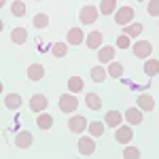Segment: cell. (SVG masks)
<instances>
[{"label":"cell","mask_w":159,"mask_h":159,"mask_svg":"<svg viewBox=\"0 0 159 159\" xmlns=\"http://www.w3.org/2000/svg\"><path fill=\"white\" fill-rule=\"evenodd\" d=\"M148 13H151L153 17H157V15H159V2H157V0H151V2H148Z\"/></svg>","instance_id":"33"},{"label":"cell","mask_w":159,"mask_h":159,"mask_svg":"<svg viewBox=\"0 0 159 159\" xmlns=\"http://www.w3.org/2000/svg\"><path fill=\"white\" fill-rule=\"evenodd\" d=\"M87 119L83 117V115H74V117H70V121H68V129L70 132H74V134H81V132H85L87 129Z\"/></svg>","instance_id":"2"},{"label":"cell","mask_w":159,"mask_h":159,"mask_svg":"<svg viewBox=\"0 0 159 159\" xmlns=\"http://www.w3.org/2000/svg\"><path fill=\"white\" fill-rule=\"evenodd\" d=\"M36 125L40 127V129H49L51 125H53V117H51V115H38Z\"/></svg>","instance_id":"23"},{"label":"cell","mask_w":159,"mask_h":159,"mask_svg":"<svg viewBox=\"0 0 159 159\" xmlns=\"http://www.w3.org/2000/svg\"><path fill=\"white\" fill-rule=\"evenodd\" d=\"M140 32H142V24H132V25H127L125 30H123V34L127 38H136V36H140Z\"/></svg>","instance_id":"21"},{"label":"cell","mask_w":159,"mask_h":159,"mask_svg":"<svg viewBox=\"0 0 159 159\" xmlns=\"http://www.w3.org/2000/svg\"><path fill=\"white\" fill-rule=\"evenodd\" d=\"M123 157L125 159H138L140 157V151H138V148H125V151H123Z\"/></svg>","instance_id":"32"},{"label":"cell","mask_w":159,"mask_h":159,"mask_svg":"<svg viewBox=\"0 0 159 159\" xmlns=\"http://www.w3.org/2000/svg\"><path fill=\"white\" fill-rule=\"evenodd\" d=\"M68 43L70 45H81L83 43V30L81 28H70L68 30Z\"/></svg>","instance_id":"15"},{"label":"cell","mask_w":159,"mask_h":159,"mask_svg":"<svg viewBox=\"0 0 159 159\" xmlns=\"http://www.w3.org/2000/svg\"><path fill=\"white\" fill-rule=\"evenodd\" d=\"M112 79H121L123 76V64H119V61H110V66H108V72Z\"/></svg>","instance_id":"19"},{"label":"cell","mask_w":159,"mask_h":159,"mask_svg":"<svg viewBox=\"0 0 159 159\" xmlns=\"http://www.w3.org/2000/svg\"><path fill=\"white\" fill-rule=\"evenodd\" d=\"M144 72H147L148 76H155V74L159 72V61L157 60H148L147 64H144Z\"/></svg>","instance_id":"25"},{"label":"cell","mask_w":159,"mask_h":159,"mask_svg":"<svg viewBox=\"0 0 159 159\" xmlns=\"http://www.w3.org/2000/svg\"><path fill=\"white\" fill-rule=\"evenodd\" d=\"M43 76H45V68H43L40 64H30V68H28V79H30V81H43Z\"/></svg>","instance_id":"9"},{"label":"cell","mask_w":159,"mask_h":159,"mask_svg":"<svg viewBox=\"0 0 159 159\" xmlns=\"http://www.w3.org/2000/svg\"><path fill=\"white\" fill-rule=\"evenodd\" d=\"M151 53H153V45H151L148 40H138L134 45V55L136 57H142V60H144Z\"/></svg>","instance_id":"4"},{"label":"cell","mask_w":159,"mask_h":159,"mask_svg":"<svg viewBox=\"0 0 159 159\" xmlns=\"http://www.w3.org/2000/svg\"><path fill=\"white\" fill-rule=\"evenodd\" d=\"M47 25H49V17H47L45 13H38L36 17H34V28L43 30V28H47Z\"/></svg>","instance_id":"27"},{"label":"cell","mask_w":159,"mask_h":159,"mask_svg":"<svg viewBox=\"0 0 159 159\" xmlns=\"http://www.w3.org/2000/svg\"><path fill=\"white\" fill-rule=\"evenodd\" d=\"M117 47H119V49H127V47H132V38H127L125 34H121V36L117 38Z\"/></svg>","instance_id":"31"},{"label":"cell","mask_w":159,"mask_h":159,"mask_svg":"<svg viewBox=\"0 0 159 159\" xmlns=\"http://www.w3.org/2000/svg\"><path fill=\"white\" fill-rule=\"evenodd\" d=\"M4 104H7V108L15 110V108H19V106H21V98H19L17 93H9V96L4 98Z\"/></svg>","instance_id":"20"},{"label":"cell","mask_w":159,"mask_h":159,"mask_svg":"<svg viewBox=\"0 0 159 159\" xmlns=\"http://www.w3.org/2000/svg\"><path fill=\"white\" fill-rule=\"evenodd\" d=\"M93 151H96V142L91 138H81L79 140V153L81 155H91Z\"/></svg>","instance_id":"10"},{"label":"cell","mask_w":159,"mask_h":159,"mask_svg":"<svg viewBox=\"0 0 159 159\" xmlns=\"http://www.w3.org/2000/svg\"><path fill=\"white\" fill-rule=\"evenodd\" d=\"M11 13L15 17H24L25 15V4L24 2H13L11 4Z\"/></svg>","instance_id":"30"},{"label":"cell","mask_w":159,"mask_h":159,"mask_svg":"<svg viewBox=\"0 0 159 159\" xmlns=\"http://www.w3.org/2000/svg\"><path fill=\"white\" fill-rule=\"evenodd\" d=\"M11 40L15 43V45H24L25 40H28V32H25V28H13Z\"/></svg>","instance_id":"13"},{"label":"cell","mask_w":159,"mask_h":159,"mask_svg":"<svg viewBox=\"0 0 159 159\" xmlns=\"http://www.w3.org/2000/svg\"><path fill=\"white\" fill-rule=\"evenodd\" d=\"M125 119L129 121V125H138V123H142V110L140 108H127V112H125Z\"/></svg>","instance_id":"12"},{"label":"cell","mask_w":159,"mask_h":159,"mask_svg":"<svg viewBox=\"0 0 159 159\" xmlns=\"http://www.w3.org/2000/svg\"><path fill=\"white\" fill-rule=\"evenodd\" d=\"M87 127H89V132H91V136H93V138H100V136L104 134V123H100V121L89 123Z\"/></svg>","instance_id":"24"},{"label":"cell","mask_w":159,"mask_h":159,"mask_svg":"<svg viewBox=\"0 0 159 159\" xmlns=\"http://www.w3.org/2000/svg\"><path fill=\"white\" fill-rule=\"evenodd\" d=\"M51 51H53V55H55V57H66L68 47H66V43H55V45L51 47Z\"/></svg>","instance_id":"26"},{"label":"cell","mask_w":159,"mask_h":159,"mask_svg":"<svg viewBox=\"0 0 159 159\" xmlns=\"http://www.w3.org/2000/svg\"><path fill=\"white\" fill-rule=\"evenodd\" d=\"M132 19H134V9H132V7H121V9L117 11V15H115V21L119 25L129 24Z\"/></svg>","instance_id":"3"},{"label":"cell","mask_w":159,"mask_h":159,"mask_svg":"<svg viewBox=\"0 0 159 159\" xmlns=\"http://www.w3.org/2000/svg\"><path fill=\"white\" fill-rule=\"evenodd\" d=\"M85 102H87V106H89L91 110H98L100 106H102V100H100V96H98V93H87Z\"/></svg>","instance_id":"22"},{"label":"cell","mask_w":159,"mask_h":159,"mask_svg":"<svg viewBox=\"0 0 159 159\" xmlns=\"http://www.w3.org/2000/svg\"><path fill=\"white\" fill-rule=\"evenodd\" d=\"M83 87H85V83H83V79H81V76H70V79H68V89H70L72 93L83 91Z\"/></svg>","instance_id":"17"},{"label":"cell","mask_w":159,"mask_h":159,"mask_svg":"<svg viewBox=\"0 0 159 159\" xmlns=\"http://www.w3.org/2000/svg\"><path fill=\"white\" fill-rule=\"evenodd\" d=\"M47 106H49V100L45 98L43 93H36V96L30 98V108L34 110V112H43Z\"/></svg>","instance_id":"5"},{"label":"cell","mask_w":159,"mask_h":159,"mask_svg":"<svg viewBox=\"0 0 159 159\" xmlns=\"http://www.w3.org/2000/svg\"><path fill=\"white\" fill-rule=\"evenodd\" d=\"M98 9L96 7H91V4H87V7H83L81 9V21L83 24H93L96 19H98Z\"/></svg>","instance_id":"6"},{"label":"cell","mask_w":159,"mask_h":159,"mask_svg":"<svg viewBox=\"0 0 159 159\" xmlns=\"http://www.w3.org/2000/svg\"><path fill=\"white\" fill-rule=\"evenodd\" d=\"M100 13H102V15H110V13H115V0H102V4H100Z\"/></svg>","instance_id":"28"},{"label":"cell","mask_w":159,"mask_h":159,"mask_svg":"<svg viewBox=\"0 0 159 159\" xmlns=\"http://www.w3.org/2000/svg\"><path fill=\"white\" fill-rule=\"evenodd\" d=\"M132 136H134L132 127L123 125V127H119V129H117V134H115V140H117V142H121V144H127V142L132 140Z\"/></svg>","instance_id":"7"},{"label":"cell","mask_w":159,"mask_h":159,"mask_svg":"<svg viewBox=\"0 0 159 159\" xmlns=\"http://www.w3.org/2000/svg\"><path fill=\"white\" fill-rule=\"evenodd\" d=\"M32 134L30 132H19V134L15 136V144H17V148H30V144H32Z\"/></svg>","instance_id":"8"},{"label":"cell","mask_w":159,"mask_h":159,"mask_svg":"<svg viewBox=\"0 0 159 159\" xmlns=\"http://www.w3.org/2000/svg\"><path fill=\"white\" fill-rule=\"evenodd\" d=\"M98 60L102 64H110V61H115V47H102L98 51Z\"/></svg>","instance_id":"11"},{"label":"cell","mask_w":159,"mask_h":159,"mask_svg":"<svg viewBox=\"0 0 159 159\" xmlns=\"http://www.w3.org/2000/svg\"><path fill=\"white\" fill-rule=\"evenodd\" d=\"M57 106H60V110H64V112H74V110L79 108V100L74 98L72 93H64L60 98V102H57Z\"/></svg>","instance_id":"1"},{"label":"cell","mask_w":159,"mask_h":159,"mask_svg":"<svg viewBox=\"0 0 159 159\" xmlns=\"http://www.w3.org/2000/svg\"><path fill=\"white\" fill-rule=\"evenodd\" d=\"M119 123H121V112H119V110H108V112H106V125L117 127Z\"/></svg>","instance_id":"18"},{"label":"cell","mask_w":159,"mask_h":159,"mask_svg":"<svg viewBox=\"0 0 159 159\" xmlns=\"http://www.w3.org/2000/svg\"><path fill=\"white\" fill-rule=\"evenodd\" d=\"M138 108L140 110H153L155 108V100L151 98V96H138Z\"/></svg>","instance_id":"16"},{"label":"cell","mask_w":159,"mask_h":159,"mask_svg":"<svg viewBox=\"0 0 159 159\" xmlns=\"http://www.w3.org/2000/svg\"><path fill=\"white\" fill-rule=\"evenodd\" d=\"M102 40H104V36H102V32H91L89 36H87V47L89 49H98V47H102Z\"/></svg>","instance_id":"14"},{"label":"cell","mask_w":159,"mask_h":159,"mask_svg":"<svg viewBox=\"0 0 159 159\" xmlns=\"http://www.w3.org/2000/svg\"><path fill=\"white\" fill-rule=\"evenodd\" d=\"M91 79H93L96 83H102V81L106 79V70H104V68H100V66L91 68Z\"/></svg>","instance_id":"29"}]
</instances>
